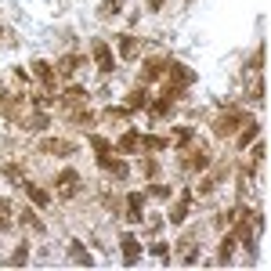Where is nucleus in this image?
I'll return each instance as SVG.
<instances>
[{
    "mask_svg": "<svg viewBox=\"0 0 271 271\" xmlns=\"http://www.w3.org/2000/svg\"><path fill=\"white\" fill-rule=\"evenodd\" d=\"M138 141H141L138 134H134V130H127L123 138H119V148H123V152H134V148H138Z\"/></svg>",
    "mask_w": 271,
    "mask_h": 271,
    "instance_id": "23",
    "label": "nucleus"
},
{
    "mask_svg": "<svg viewBox=\"0 0 271 271\" xmlns=\"http://www.w3.org/2000/svg\"><path fill=\"white\" fill-rule=\"evenodd\" d=\"M11 261H14V264H25V261H29V250H25V246H18V250H14V257H11Z\"/></svg>",
    "mask_w": 271,
    "mask_h": 271,
    "instance_id": "28",
    "label": "nucleus"
},
{
    "mask_svg": "<svg viewBox=\"0 0 271 271\" xmlns=\"http://www.w3.org/2000/svg\"><path fill=\"white\" fill-rule=\"evenodd\" d=\"M25 192H29V199H33L36 206H47V203H51V195H47V192H43L40 185H25Z\"/></svg>",
    "mask_w": 271,
    "mask_h": 271,
    "instance_id": "16",
    "label": "nucleus"
},
{
    "mask_svg": "<svg viewBox=\"0 0 271 271\" xmlns=\"http://www.w3.org/2000/svg\"><path fill=\"white\" fill-rule=\"evenodd\" d=\"M116 40H119V54H123V58L138 54V40H134V36H116Z\"/></svg>",
    "mask_w": 271,
    "mask_h": 271,
    "instance_id": "13",
    "label": "nucleus"
},
{
    "mask_svg": "<svg viewBox=\"0 0 271 271\" xmlns=\"http://www.w3.org/2000/svg\"><path fill=\"white\" fill-rule=\"evenodd\" d=\"M7 228H11V203L0 199V232H7Z\"/></svg>",
    "mask_w": 271,
    "mask_h": 271,
    "instance_id": "22",
    "label": "nucleus"
},
{
    "mask_svg": "<svg viewBox=\"0 0 271 271\" xmlns=\"http://www.w3.org/2000/svg\"><path fill=\"white\" fill-rule=\"evenodd\" d=\"M188 167H192V170H206V167H210V156H206V152H199L195 159H188Z\"/></svg>",
    "mask_w": 271,
    "mask_h": 271,
    "instance_id": "25",
    "label": "nucleus"
},
{
    "mask_svg": "<svg viewBox=\"0 0 271 271\" xmlns=\"http://www.w3.org/2000/svg\"><path fill=\"white\" fill-rule=\"evenodd\" d=\"M76 192H80V174L76 170H62L58 174V195H62V199H72Z\"/></svg>",
    "mask_w": 271,
    "mask_h": 271,
    "instance_id": "2",
    "label": "nucleus"
},
{
    "mask_svg": "<svg viewBox=\"0 0 271 271\" xmlns=\"http://www.w3.org/2000/svg\"><path fill=\"white\" fill-rule=\"evenodd\" d=\"M62 101L69 105V109H80V105L87 101V90H83V87H69L65 94H62Z\"/></svg>",
    "mask_w": 271,
    "mask_h": 271,
    "instance_id": "7",
    "label": "nucleus"
},
{
    "mask_svg": "<svg viewBox=\"0 0 271 271\" xmlns=\"http://www.w3.org/2000/svg\"><path fill=\"white\" fill-rule=\"evenodd\" d=\"M101 167H105V170H109L112 177H127V174H130V167H127V163H123V159H112V156H109V159H105V163H101Z\"/></svg>",
    "mask_w": 271,
    "mask_h": 271,
    "instance_id": "8",
    "label": "nucleus"
},
{
    "mask_svg": "<svg viewBox=\"0 0 271 271\" xmlns=\"http://www.w3.org/2000/svg\"><path fill=\"white\" fill-rule=\"evenodd\" d=\"M163 145H167V141H163V138H156V134H152V138H145V148H152V152H159Z\"/></svg>",
    "mask_w": 271,
    "mask_h": 271,
    "instance_id": "27",
    "label": "nucleus"
},
{
    "mask_svg": "<svg viewBox=\"0 0 271 271\" xmlns=\"http://www.w3.org/2000/svg\"><path fill=\"white\" fill-rule=\"evenodd\" d=\"M246 119H250V116H246L243 109H228V112L217 119V134H221V138H228V134H235V127H243Z\"/></svg>",
    "mask_w": 271,
    "mask_h": 271,
    "instance_id": "1",
    "label": "nucleus"
},
{
    "mask_svg": "<svg viewBox=\"0 0 271 271\" xmlns=\"http://www.w3.org/2000/svg\"><path fill=\"white\" fill-rule=\"evenodd\" d=\"M47 127V116H43V109H36L33 116H29V123H25V130H43Z\"/></svg>",
    "mask_w": 271,
    "mask_h": 271,
    "instance_id": "21",
    "label": "nucleus"
},
{
    "mask_svg": "<svg viewBox=\"0 0 271 271\" xmlns=\"http://www.w3.org/2000/svg\"><path fill=\"white\" fill-rule=\"evenodd\" d=\"M167 76V62H159V58H152V62L145 65V80H159Z\"/></svg>",
    "mask_w": 271,
    "mask_h": 271,
    "instance_id": "10",
    "label": "nucleus"
},
{
    "mask_svg": "<svg viewBox=\"0 0 271 271\" xmlns=\"http://www.w3.org/2000/svg\"><path fill=\"white\" fill-rule=\"evenodd\" d=\"M119 243H123V264H134V261L141 257V246H138V239H134L130 232L119 235Z\"/></svg>",
    "mask_w": 271,
    "mask_h": 271,
    "instance_id": "5",
    "label": "nucleus"
},
{
    "mask_svg": "<svg viewBox=\"0 0 271 271\" xmlns=\"http://www.w3.org/2000/svg\"><path fill=\"white\" fill-rule=\"evenodd\" d=\"M76 69H80V58L76 54H65L62 62H58V72H62V76H72Z\"/></svg>",
    "mask_w": 271,
    "mask_h": 271,
    "instance_id": "12",
    "label": "nucleus"
},
{
    "mask_svg": "<svg viewBox=\"0 0 271 271\" xmlns=\"http://www.w3.org/2000/svg\"><path fill=\"white\" fill-rule=\"evenodd\" d=\"M188 203H192V188H185V192H181V199H177V206L170 210V221H174V224H181V221L188 217Z\"/></svg>",
    "mask_w": 271,
    "mask_h": 271,
    "instance_id": "6",
    "label": "nucleus"
},
{
    "mask_svg": "<svg viewBox=\"0 0 271 271\" xmlns=\"http://www.w3.org/2000/svg\"><path fill=\"white\" fill-rule=\"evenodd\" d=\"M33 69H36V80H40V83H47V87L54 83V72H51L47 62H33Z\"/></svg>",
    "mask_w": 271,
    "mask_h": 271,
    "instance_id": "18",
    "label": "nucleus"
},
{
    "mask_svg": "<svg viewBox=\"0 0 271 271\" xmlns=\"http://www.w3.org/2000/svg\"><path fill=\"white\" fill-rule=\"evenodd\" d=\"M141 206H145V199H141V195H130V199H127V217H130L134 224L141 221Z\"/></svg>",
    "mask_w": 271,
    "mask_h": 271,
    "instance_id": "11",
    "label": "nucleus"
},
{
    "mask_svg": "<svg viewBox=\"0 0 271 271\" xmlns=\"http://www.w3.org/2000/svg\"><path fill=\"white\" fill-rule=\"evenodd\" d=\"M40 152H51V156H72L76 152V145L72 141H62V138H47L40 145Z\"/></svg>",
    "mask_w": 271,
    "mask_h": 271,
    "instance_id": "4",
    "label": "nucleus"
},
{
    "mask_svg": "<svg viewBox=\"0 0 271 271\" xmlns=\"http://www.w3.org/2000/svg\"><path fill=\"white\" fill-rule=\"evenodd\" d=\"M123 4H127V0H101V14H105V18H112V14L123 11Z\"/></svg>",
    "mask_w": 271,
    "mask_h": 271,
    "instance_id": "20",
    "label": "nucleus"
},
{
    "mask_svg": "<svg viewBox=\"0 0 271 271\" xmlns=\"http://www.w3.org/2000/svg\"><path fill=\"white\" fill-rule=\"evenodd\" d=\"M90 54H94V62H98V69L101 72H112V51H109V43H105V40H94V43H90Z\"/></svg>",
    "mask_w": 271,
    "mask_h": 271,
    "instance_id": "3",
    "label": "nucleus"
},
{
    "mask_svg": "<svg viewBox=\"0 0 271 271\" xmlns=\"http://www.w3.org/2000/svg\"><path fill=\"white\" fill-rule=\"evenodd\" d=\"M243 127H246V130L239 134V145H250V141H253V138H257V134H261V123H253V119H246Z\"/></svg>",
    "mask_w": 271,
    "mask_h": 271,
    "instance_id": "15",
    "label": "nucleus"
},
{
    "mask_svg": "<svg viewBox=\"0 0 271 271\" xmlns=\"http://www.w3.org/2000/svg\"><path fill=\"white\" fill-rule=\"evenodd\" d=\"M235 243H239L235 235H228V239H224V243H221V250H217V261H224V264H228V261H232V250H235Z\"/></svg>",
    "mask_w": 271,
    "mask_h": 271,
    "instance_id": "19",
    "label": "nucleus"
},
{
    "mask_svg": "<svg viewBox=\"0 0 271 271\" xmlns=\"http://www.w3.org/2000/svg\"><path fill=\"white\" fill-rule=\"evenodd\" d=\"M148 7H152V11H159V7H163V0H148Z\"/></svg>",
    "mask_w": 271,
    "mask_h": 271,
    "instance_id": "30",
    "label": "nucleus"
},
{
    "mask_svg": "<svg viewBox=\"0 0 271 271\" xmlns=\"http://www.w3.org/2000/svg\"><path fill=\"white\" fill-rule=\"evenodd\" d=\"M22 224H25V228H33V232H43V224H40V217H36V214H29V210H25V214H22Z\"/></svg>",
    "mask_w": 271,
    "mask_h": 271,
    "instance_id": "24",
    "label": "nucleus"
},
{
    "mask_svg": "<svg viewBox=\"0 0 271 271\" xmlns=\"http://www.w3.org/2000/svg\"><path fill=\"white\" fill-rule=\"evenodd\" d=\"M69 257L76 261V264H94V257H90V253H87L80 243H72V246H69Z\"/></svg>",
    "mask_w": 271,
    "mask_h": 271,
    "instance_id": "17",
    "label": "nucleus"
},
{
    "mask_svg": "<svg viewBox=\"0 0 271 271\" xmlns=\"http://www.w3.org/2000/svg\"><path fill=\"white\" fill-rule=\"evenodd\" d=\"M148 192H152V195H159V199H167V195H170V188H167V185H152Z\"/></svg>",
    "mask_w": 271,
    "mask_h": 271,
    "instance_id": "29",
    "label": "nucleus"
},
{
    "mask_svg": "<svg viewBox=\"0 0 271 271\" xmlns=\"http://www.w3.org/2000/svg\"><path fill=\"white\" fill-rule=\"evenodd\" d=\"M90 148H94V152H98V163H105V159L112 156V145L105 141V138H98V134H94V138H90Z\"/></svg>",
    "mask_w": 271,
    "mask_h": 271,
    "instance_id": "9",
    "label": "nucleus"
},
{
    "mask_svg": "<svg viewBox=\"0 0 271 271\" xmlns=\"http://www.w3.org/2000/svg\"><path fill=\"white\" fill-rule=\"evenodd\" d=\"M148 250H152V257H159V261H167V257H170V253H167V246H163V243H152Z\"/></svg>",
    "mask_w": 271,
    "mask_h": 271,
    "instance_id": "26",
    "label": "nucleus"
},
{
    "mask_svg": "<svg viewBox=\"0 0 271 271\" xmlns=\"http://www.w3.org/2000/svg\"><path fill=\"white\" fill-rule=\"evenodd\" d=\"M145 105H148V94H145L141 87H138V90H130V94H127V109H145Z\"/></svg>",
    "mask_w": 271,
    "mask_h": 271,
    "instance_id": "14",
    "label": "nucleus"
}]
</instances>
